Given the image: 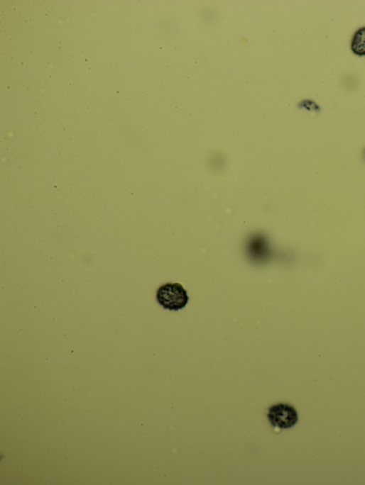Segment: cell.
<instances>
[{
    "instance_id": "obj_1",
    "label": "cell",
    "mask_w": 365,
    "mask_h": 485,
    "mask_svg": "<svg viewBox=\"0 0 365 485\" xmlns=\"http://www.w3.org/2000/svg\"><path fill=\"white\" fill-rule=\"evenodd\" d=\"M156 300L164 309L180 311L187 306L189 297L182 284H166L158 289Z\"/></svg>"
},
{
    "instance_id": "obj_2",
    "label": "cell",
    "mask_w": 365,
    "mask_h": 485,
    "mask_svg": "<svg viewBox=\"0 0 365 485\" xmlns=\"http://www.w3.org/2000/svg\"><path fill=\"white\" fill-rule=\"evenodd\" d=\"M268 419L271 425L280 429H290L299 420L297 410L287 403H277L268 409Z\"/></svg>"
},
{
    "instance_id": "obj_3",
    "label": "cell",
    "mask_w": 365,
    "mask_h": 485,
    "mask_svg": "<svg viewBox=\"0 0 365 485\" xmlns=\"http://www.w3.org/2000/svg\"><path fill=\"white\" fill-rule=\"evenodd\" d=\"M351 50L357 56H365V27L355 32L352 38Z\"/></svg>"
}]
</instances>
